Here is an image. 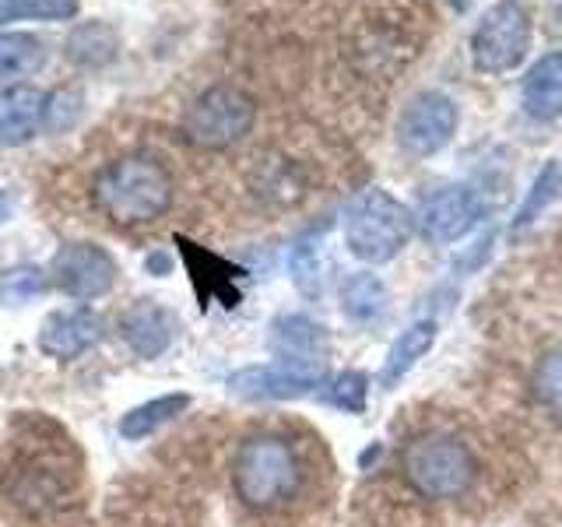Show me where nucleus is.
<instances>
[{
    "mask_svg": "<svg viewBox=\"0 0 562 527\" xmlns=\"http://www.w3.org/2000/svg\"><path fill=\"white\" fill-rule=\"evenodd\" d=\"M92 201L116 225H151L172 204V176L148 155L116 158L95 176Z\"/></svg>",
    "mask_w": 562,
    "mask_h": 527,
    "instance_id": "obj_1",
    "label": "nucleus"
},
{
    "mask_svg": "<svg viewBox=\"0 0 562 527\" xmlns=\"http://www.w3.org/2000/svg\"><path fill=\"white\" fill-rule=\"evenodd\" d=\"M303 482L295 450L281 436H254L236 450L233 461V489L243 500V506L268 509L285 506Z\"/></svg>",
    "mask_w": 562,
    "mask_h": 527,
    "instance_id": "obj_2",
    "label": "nucleus"
},
{
    "mask_svg": "<svg viewBox=\"0 0 562 527\" xmlns=\"http://www.w3.org/2000/svg\"><path fill=\"white\" fill-rule=\"evenodd\" d=\"M345 243L348 250L366 264L394 260L415 233V215L394 193L369 187L348 201L345 208Z\"/></svg>",
    "mask_w": 562,
    "mask_h": 527,
    "instance_id": "obj_3",
    "label": "nucleus"
},
{
    "mask_svg": "<svg viewBox=\"0 0 562 527\" xmlns=\"http://www.w3.org/2000/svg\"><path fill=\"white\" fill-rule=\"evenodd\" d=\"M408 485L426 500H457L474 485V457L461 439L443 433L415 436L401 453Z\"/></svg>",
    "mask_w": 562,
    "mask_h": 527,
    "instance_id": "obj_4",
    "label": "nucleus"
},
{
    "mask_svg": "<svg viewBox=\"0 0 562 527\" xmlns=\"http://www.w3.org/2000/svg\"><path fill=\"white\" fill-rule=\"evenodd\" d=\"M254 120H257V105L250 96L233 85H215L187 105L183 137L204 152H222L250 134Z\"/></svg>",
    "mask_w": 562,
    "mask_h": 527,
    "instance_id": "obj_5",
    "label": "nucleus"
},
{
    "mask_svg": "<svg viewBox=\"0 0 562 527\" xmlns=\"http://www.w3.org/2000/svg\"><path fill=\"white\" fill-rule=\"evenodd\" d=\"M531 49V18L517 0L492 4L471 32V64L482 75H509Z\"/></svg>",
    "mask_w": 562,
    "mask_h": 527,
    "instance_id": "obj_6",
    "label": "nucleus"
},
{
    "mask_svg": "<svg viewBox=\"0 0 562 527\" xmlns=\"http://www.w3.org/2000/svg\"><path fill=\"white\" fill-rule=\"evenodd\" d=\"M457 102L443 92H418L397 116V145L415 158H432L457 134Z\"/></svg>",
    "mask_w": 562,
    "mask_h": 527,
    "instance_id": "obj_7",
    "label": "nucleus"
},
{
    "mask_svg": "<svg viewBox=\"0 0 562 527\" xmlns=\"http://www.w3.org/2000/svg\"><path fill=\"white\" fill-rule=\"evenodd\" d=\"M49 274H53V285L64 295L88 303V299H99L113 289L116 260L95 243H67L53 254Z\"/></svg>",
    "mask_w": 562,
    "mask_h": 527,
    "instance_id": "obj_8",
    "label": "nucleus"
},
{
    "mask_svg": "<svg viewBox=\"0 0 562 527\" xmlns=\"http://www.w3.org/2000/svg\"><path fill=\"white\" fill-rule=\"evenodd\" d=\"M482 215H485V204L479 193L464 183H450V187L432 190L429 198L418 204L415 222L432 243L447 246V243L464 239L471 228L482 222Z\"/></svg>",
    "mask_w": 562,
    "mask_h": 527,
    "instance_id": "obj_9",
    "label": "nucleus"
},
{
    "mask_svg": "<svg viewBox=\"0 0 562 527\" xmlns=\"http://www.w3.org/2000/svg\"><path fill=\"white\" fill-rule=\"evenodd\" d=\"M324 369H299L285 362L271 366H243L228 377V391L243 401H295L324 386Z\"/></svg>",
    "mask_w": 562,
    "mask_h": 527,
    "instance_id": "obj_10",
    "label": "nucleus"
},
{
    "mask_svg": "<svg viewBox=\"0 0 562 527\" xmlns=\"http://www.w3.org/2000/svg\"><path fill=\"white\" fill-rule=\"evenodd\" d=\"M271 351L278 356V362L285 366H299V369H324L327 359V330L310 321L303 313H289L278 316L271 324V338H268Z\"/></svg>",
    "mask_w": 562,
    "mask_h": 527,
    "instance_id": "obj_11",
    "label": "nucleus"
},
{
    "mask_svg": "<svg viewBox=\"0 0 562 527\" xmlns=\"http://www.w3.org/2000/svg\"><path fill=\"white\" fill-rule=\"evenodd\" d=\"M102 338V321L92 310H57L40 327V348L53 359H78Z\"/></svg>",
    "mask_w": 562,
    "mask_h": 527,
    "instance_id": "obj_12",
    "label": "nucleus"
},
{
    "mask_svg": "<svg viewBox=\"0 0 562 527\" xmlns=\"http://www.w3.org/2000/svg\"><path fill=\"white\" fill-rule=\"evenodd\" d=\"M120 334L134 356L158 359L176 338V316L166 306L151 303V299H140V303H134L120 316Z\"/></svg>",
    "mask_w": 562,
    "mask_h": 527,
    "instance_id": "obj_13",
    "label": "nucleus"
},
{
    "mask_svg": "<svg viewBox=\"0 0 562 527\" xmlns=\"http://www.w3.org/2000/svg\"><path fill=\"white\" fill-rule=\"evenodd\" d=\"M46 96L32 85H8L0 92V148H18L43 131Z\"/></svg>",
    "mask_w": 562,
    "mask_h": 527,
    "instance_id": "obj_14",
    "label": "nucleus"
},
{
    "mask_svg": "<svg viewBox=\"0 0 562 527\" xmlns=\"http://www.w3.org/2000/svg\"><path fill=\"white\" fill-rule=\"evenodd\" d=\"M524 110L541 123L562 116V53H544L538 64L524 75L520 85Z\"/></svg>",
    "mask_w": 562,
    "mask_h": 527,
    "instance_id": "obj_15",
    "label": "nucleus"
},
{
    "mask_svg": "<svg viewBox=\"0 0 562 527\" xmlns=\"http://www.w3.org/2000/svg\"><path fill=\"white\" fill-rule=\"evenodd\" d=\"M67 60L81 70H99L116 60L120 53V32L110 22H81L70 29L64 43Z\"/></svg>",
    "mask_w": 562,
    "mask_h": 527,
    "instance_id": "obj_16",
    "label": "nucleus"
},
{
    "mask_svg": "<svg viewBox=\"0 0 562 527\" xmlns=\"http://www.w3.org/2000/svg\"><path fill=\"white\" fill-rule=\"evenodd\" d=\"M436 321H418L412 327H404L391 351H386V359H383V369H380V383H383V391H391V386H397L404 377L412 373L415 362L426 356V351L436 345Z\"/></svg>",
    "mask_w": 562,
    "mask_h": 527,
    "instance_id": "obj_17",
    "label": "nucleus"
},
{
    "mask_svg": "<svg viewBox=\"0 0 562 527\" xmlns=\"http://www.w3.org/2000/svg\"><path fill=\"white\" fill-rule=\"evenodd\" d=\"M341 310L348 321L356 324H373L386 310V285L369 271H356L341 281Z\"/></svg>",
    "mask_w": 562,
    "mask_h": 527,
    "instance_id": "obj_18",
    "label": "nucleus"
},
{
    "mask_svg": "<svg viewBox=\"0 0 562 527\" xmlns=\"http://www.w3.org/2000/svg\"><path fill=\"white\" fill-rule=\"evenodd\" d=\"M190 408V397L187 394H166V397H155L148 404H137L127 415L120 418V436L123 439H145L155 429H162L166 422H172L180 412Z\"/></svg>",
    "mask_w": 562,
    "mask_h": 527,
    "instance_id": "obj_19",
    "label": "nucleus"
},
{
    "mask_svg": "<svg viewBox=\"0 0 562 527\" xmlns=\"http://www.w3.org/2000/svg\"><path fill=\"white\" fill-rule=\"evenodd\" d=\"M46 64V46L32 32H4L0 35V81L35 75Z\"/></svg>",
    "mask_w": 562,
    "mask_h": 527,
    "instance_id": "obj_20",
    "label": "nucleus"
},
{
    "mask_svg": "<svg viewBox=\"0 0 562 527\" xmlns=\"http://www.w3.org/2000/svg\"><path fill=\"white\" fill-rule=\"evenodd\" d=\"M559 190H562V166L559 162H544L541 172L535 176L531 190H527V198L520 201L517 218H514V225H509V233L520 236L524 228H531L544 215V211H549V204L559 198Z\"/></svg>",
    "mask_w": 562,
    "mask_h": 527,
    "instance_id": "obj_21",
    "label": "nucleus"
},
{
    "mask_svg": "<svg viewBox=\"0 0 562 527\" xmlns=\"http://www.w3.org/2000/svg\"><path fill=\"white\" fill-rule=\"evenodd\" d=\"M78 14V0H0V25L8 22H64Z\"/></svg>",
    "mask_w": 562,
    "mask_h": 527,
    "instance_id": "obj_22",
    "label": "nucleus"
},
{
    "mask_svg": "<svg viewBox=\"0 0 562 527\" xmlns=\"http://www.w3.org/2000/svg\"><path fill=\"white\" fill-rule=\"evenodd\" d=\"M327 391L321 394L327 404L341 408L348 415H362L366 412V401H369V377L359 373V369H348V373H338L330 383H324Z\"/></svg>",
    "mask_w": 562,
    "mask_h": 527,
    "instance_id": "obj_23",
    "label": "nucleus"
},
{
    "mask_svg": "<svg viewBox=\"0 0 562 527\" xmlns=\"http://www.w3.org/2000/svg\"><path fill=\"white\" fill-rule=\"evenodd\" d=\"M49 278L40 268H18L0 278V303L4 306H25L35 295H43Z\"/></svg>",
    "mask_w": 562,
    "mask_h": 527,
    "instance_id": "obj_24",
    "label": "nucleus"
},
{
    "mask_svg": "<svg viewBox=\"0 0 562 527\" xmlns=\"http://www.w3.org/2000/svg\"><path fill=\"white\" fill-rule=\"evenodd\" d=\"M535 394L538 401L562 422V351L544 356L535 369Z\"/></svg>",
    "mask_w": 562,
    "mask_h": 527,
    "instance_id": "obj_25",
    "label": "nucleus"
},
{
    "mask_svg": "<svg viewBox=\"0 0 562 527\" xmlns=\"http://www.w3.org/2000/svg\"><path fill=\"white\" fill-rule=\"evenodd\" d=\"M81 92L78 88H57V92L46 96V113H43V127L46 131H67L75 127V120L81 116Z\"/></svg>",
    "mask_w": 562,
    "mask_h": 527,
    "instance_id": "obj_26",
    "label": "nucleus"
},
{
    "mask_svg": "<svg viewBox=\"0 0 562 527\" xmlns=\"http://www.w3.org/2000/svg\"><path fill=\"white\" fill-rule=\"evenodd\" d=\"M289 268H292V281L299 285V292L321 295V260H316V246L310 239L295 243V250L289 257Z\"/></svg>",
    "mask_w": 562,
    "mask_h": 527,
    "instance_id": "obj_27",
    "label": "nucleus"
},
{
    "mask_svg": "<svg viewBox=\"0 0 562 527\" xmlns=\"http://www.w3.org/2000/svg\"><path fill=\"white\" fill-rule=\"evenodd\" d=\"M145 268L155 271V274H169V257H166V254H151V257L145 260Z\"/></svg>",
    "mask_w": 562,
    "mask_h": 527,
    "instance_id": "obj_28",
    "label": "nucleus"
},
{
    "mask_svg": "<svg viewBox=\"0 0 562 527\" xmlns=\"http://www.w3.org/2000/svg\"><path fill=\"white\" fill-rule=\"evenodd\" d=\"M11 208H14V204H11V198H8L4 190H0V225H4V222L11 218Z\"/></svg>",
    "mask_w": 562,
    "mask_h": 527,
    "instance_id": "obj_29",
    "label": "nucleus"
},
{
    "mask_svg": "<svg viewBox=\"0 0 562 527\" xmlns=\"http://www.w3.org/2000/svg\"><path fill=\"white\" fill-rule=\"evenodd\" d=\"M450 4H453V11H468L471 0H450Z\"/></svg>",
    "mask_w": 562,
    "mask_h": 527,
    "instance_id": "obj_30",
    "label": "nucleus"
}]
</instances>
